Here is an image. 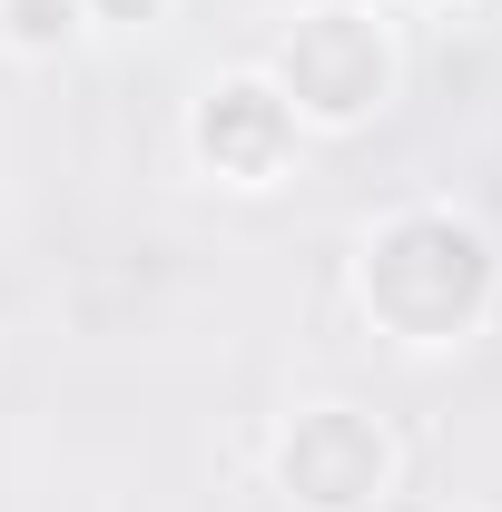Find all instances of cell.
Masks as SVG:
<instances>
[{
	"instance_id": "cell-2",
	"label": "cell",
	"mask_w": 502,
	"mask_h": 512,
	"mask_svg": "<svg viewBox=\"0 0 502 512\" xmlns=\"http://www.w3.org/2000/svg\"><path fill=\"white\" fill-rule=\"evenodd\" d=\"M256 69L286 89V109H296L306 138H355V128H375L394 109L404 40H394V10L384 0H306Z\"/></svg>"
},
{
	"instance_id": "cell-6",
	"label": "cell",
	"mask_w": 502,
	"mask_h": 512,
	"mask_svg": "<svg viewBox=\"0 0 502 512\" xmlns=\"http://www.w3.org/2000/svg\"><path fill=\"white\" fill-rule=\"evenodd\" d=\"M178 0H89V30H158Z\"/></svg>"
},
{
	"instance_id": "cell-4",
	"label": "cell",
	"mask_w": 502,
	"mask_h": 512,
	"mask_svg": "<svg viewBox=\"0 0 502 512\" xmlns=\"http://www.w3.org/2000/svg\"><path fill=\"white\" fill-rule=\"evenodd\" d=\"M296 148H306V128L286 109V89L266 79V69H227V79H207L188 99V158L197 178H217V188H276L286 168H296Z\"/></svg>"
},
{
	"instance_id": "cell-7",
	"label": "cell",
	"mask_w": 502,
	"mask_h": 512,
	"mask_svg": "<svg viewBox=\"0 0 502 512\" xmlns=\"http://www.w3.org/2000/svg\"><path fill=\"white\" fill-rule=\"evenodd\" d=\"M384 10H443V0H384Z\"/></svg>"
},
{
	"instance_id": "cell-3",
	"label": "cell",
	"mask_w": 502,
	"mask_h": 512,
	"mask_svg": "<svg viewBox=\"0 0 502 512\" xmlns=\"http://www.w3.org/2000/svg\"><path fill=\"white\" fill-rule=\"evenodd\" d=\"M286 512H384L394 473H404V444L384 434L365 404L325 394V404H296L276 424V453H266Z\"/></svg>"
},
{
	"instance_id": "cell-1",
	"label": "cell",
	"mask_w": 502,
	"mask_h": 512,
	"mask_svg": "<svg viewBox=\"0 0 502 512\" xmlns=\"http://www.w3.org/2000/svg\"><path fill=\"white\" fill-rule=\"evenodd\" d=\"M355 306L384 345L404 355H453L473 345L502 306V247L473 207H443V197H414V207H384L375 227L355 237Z\"/></svg>"
},
{
	"instance_id": "cell-8",
	"label": "cell",
	"mask_w": 502,
	"mask_h": 512,
	"mask_svg": "<svg viewBox=\"0 0 502 512\" xmlns=\"http://www.w3.org/2000/svg\"><path fill=\"white\" fill-rule=\"evenodd\" d=\"M463 512H473V503H463Z\"/></svg>"
},
{
	"instance_id": "cell-5",
	"label": "cell",
	"mask_w": 502,
	"mask_h": 512,
	"mask_svg": "<svg viewBox=\"0 0 502 512\" xmlns=\"http://www.w3.org/2000/svg\"><path fill=\"white\" fill-rule=\"evenodd\" d=\"M0 40L20 60H60L89 40V0H0Z\"/></svg>"
}]
</instances>
